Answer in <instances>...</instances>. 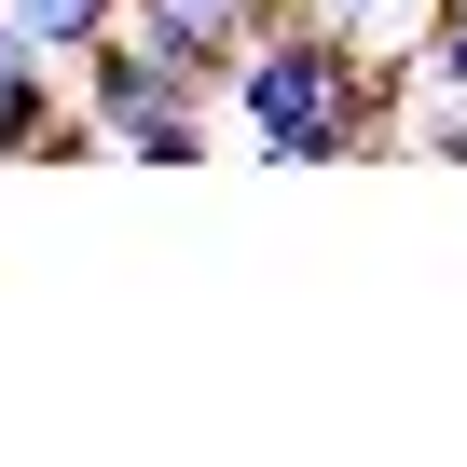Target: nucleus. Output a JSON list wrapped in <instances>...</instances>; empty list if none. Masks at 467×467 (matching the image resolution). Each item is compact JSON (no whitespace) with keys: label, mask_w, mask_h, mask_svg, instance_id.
Instances as JSON below:
<instances>
[{"label":"nucleus","mask_w":467,"mask_h":467,"mask_svg":"<svg viewBox=\"0 0 467 467\" xmlns=\"http://www.w3.org/2000/svg\"><path fill=\"white\" fill-rule=\"evenodd\" d=\"M220 110L262 138V165H344V151L399 138V56H371V42L317 28L303 0H275V15L234 42Z\"/></svg>","instance_id":"obj_1"},{"label":"nucleus","mask_w":467,"mask_h":467,"mask_svg":"<svg viewBox=\"0 0 467 467\" xmlns=\"http://www.w3.org/2000/svg\"><path fill=\"white\" fill-rule=\"evenodd\" d=\"M317 28H344V42H371V56H399L412 28H426V0H303Z\"/></svg>","instance_id":"obj_6"},{"label":"nucleus","mask_w":467,"mask_h":467,"mask_svg":"<svg viewBox=\"0 0 467 467\" xmlns=\"http://www.w3.org/2000/svg\"><path fill=\"white\" fill-rule=\"evenodd\" d=\"M69 97H83V110H97L110 138H124V124H138L151 97H179V83H165V56H151V42H138L124 15H110V28H97V42L69 56Z\"/></svg>","instance_id":"obj_3"},{"label":"nucleus","mask_w":467,"mask_h":467,"mask_svg":"<svg viewBox=\"0 0 467 467\" xmlns=\"http://www.w3.org/2000/svg\"><path fill=\"white\" fill-rule=\"evenodd\" d=\"M206 124H220L206 97H151V110H138L110 151H124V165H206Z\"/></svg>","instance_id":"obj_4"},{"label":"nucleus","mask_w":467,"mask_h":467,"mask_svg":"<svg viewBox=\"0 0 467 467\" xmlns=\"http://www.w3.org/2000/svg\"><path fill=\"white\" fill-rule=\"evenodd\" d=\"M412 151H426V165H467V97H440V110L412 124Z\"/></svg>","instance_id":"obj_7"},{"label":"nucleus","mask_w":467,"mask_h":467,"mask_svg":"<svg viewBox=\"0 0 467 467\" xmlns=\"http://www.w3.org/2000/svg\"><path fill=\"white\" fill-rule=\"evenodd\" d=\"M0 15H15V28H28L42 56H83V42H97L110 15H124V0H0Z\"/></svg>","instance_id":"obj_5"},{"label":"nucleus","mask_w":467,"mask_h":467,"mask_svg":"<svg viewBox=\"0 0 467 467\" xmlns=\"http://www.w3.org/2000/svg\"><path fill=\"white\" fill-rule=\"evenodd\" d=\"M262 15H275V0H124V28H138V42L165 56V83L206 97V110H220V69H234V42H248Z\"/></svg>","instance_id":"obj_2"}]
</instances>
